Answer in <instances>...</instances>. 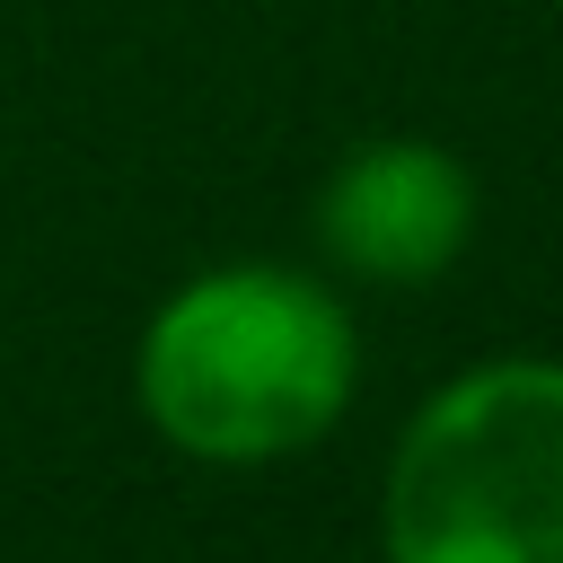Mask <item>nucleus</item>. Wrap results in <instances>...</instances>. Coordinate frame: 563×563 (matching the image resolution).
<instances>
[{"mask_svg": "<svg viewBox=\"0 0 563 563\" xmlns=\"http://www.w3.org/2000/svg\"><path fill=\"white\" fill-rule=\"evenodd\" d=\"M475 238V176L440 141H361L317 185V246L334 273L413 290L449 273Z\"/></svg>", "mask_w": 563, "mask_h": 563, "instance_id": "3", "label": "nucleus"}, {"mask_svg": "<svg viewBox=\"0 0 563 563\" xmlns=\"http://www.w3.org/2000/svg\"><path fill=\"white\" fill-rule=\"evenodd\" d=\"M387 563H563V361L501 352L431 387L378 493Z\"/></svg>", "mask_w": 563, "mask_h": 563, "instance_id": "2", "label": "nucleus"}, {"mask_svg": "<svg viewBox=\"0 0 563 563\" xmlns=\"http://www.w3.org/2000/svg\"><path fill=\"white\" fill-rule=\"evenodd\" d=\"M352 387V308L299 264H211L176 282L132 352V396L150 431L202 466H264L325 440Z\"/></svg>", "mask_w": 563, "mask_h": 563, "instance_id": "1", "label": "nucleus"}]
</instances>
